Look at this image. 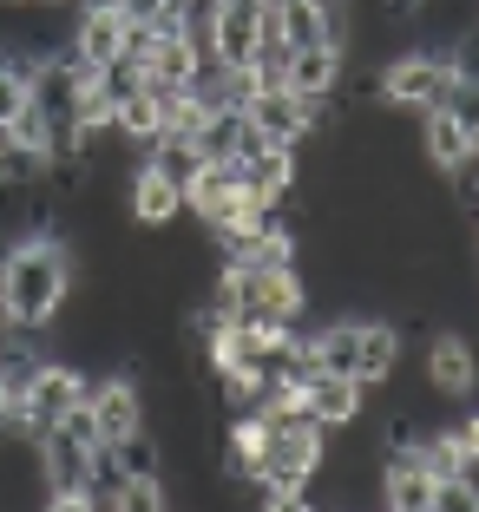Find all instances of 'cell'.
Instances as JSON below:
<instances>
[{
    "mask_svg": "<svg viewBox=\"0 0 479 512\" xmlns=\"http://www.w3.org/2000/svg\"><path fill=\"white\" fill-rule=\"evenodd\" d=\"M0 302L20 329H53L60 309L73 302V250L53 230H27L0 250Z\"/></svg>",
    "mask_w": 479,
    "mask_h": 512,
    "instance_id": "1",
    "label": "cell"
},
{
    "mask_svg": "<svg viewBox=\"0 0 479 512\" xmlns=\"http://www.w3.org/2000/svg\"><path fill=\"white\" fill-rule=\"evenodd\" d=\"M224 283L237 296V322L296 329L302 309H309V289H302L296 263H237V256H224Z\"/></svg>",
    "mask_w": 479,
    "mask_h": 512,
    "instance_id": "2",
    "label": "cell"
},
{
    "mask_svg": "<svg viewBox=\"0 0 479 512\" xmlns=\"http://www.w3.org/2000/svg\"><path fill=\"white\" fill-rule=\"evenodd\" d=\"M447 79H453V53L447 46H401L388 53V66L375 73V99L394 112H434L447 99Z\"/></svg>",
    "mask_w": 479,
    "mask_h": 512,
    "instance_id": "3",
    "label": "cell"
},
{
    "mask_svg": "<svg viewBox=\"0 0 479 512\" xmlns=\"http://www.w3.org/2000/svg\"><path fill=\"white\" fill-rule=\"evenodd\" d=\"M86 388H92V381H86V368H79V362L46 355V362L27 375V388H20V434H27V440L53 434L73 407H86Z\"/></svg>",
    "mask_w": 479,
    "mask_h": 512,
    "instance_id": "4",
    "label": "cell"
},
{
    "mask_svg": "<svg viewBox=\"0 0 479 512\" xmlns=\"http://www.w3.org/2000/svg\"><path fill=\"white\" fill-rule=\"evenodd\" d=\"M243 119H250V132L263 138V145L302 151V138H309L315 125H322V106L296 99L289 86H270V92H250V99H243Z\"/></svg>",
    "mask_w": 479,
    "mask_h": 512,
    "instance_id": "5",
    "label": "cell"
},
{
    "mask_svg": "<svg viewBox=\"0 0 479 512\" xmlns=\"http://www.w3.org/2000/svg\"><path fill=\"white\" fill-rule=\"evenodd\" d=\"M33 460H40V486L46 493H92L99 486V440H79L66 427L33 440Z\"/></svg>",
    "mask_w": 479,
    "mask_h": 512,
    "instance_id": "6",
    "label": "cell"
},
{
    "mask_svg": "<svg viewBox=\"0 0 479 512\" xmlns=\"http://www.w3.org/2000/svg\"><path fill=\"white\" fill-rule=\"evenodd\" d=\"M86 414H92V434H99V447H119V440L145 434V394H138L132 375H105L86 388Z\"/></svg>",
    "mask_w": 479,
    "mask_h": 512,
    "instance_id": "7",
    "label": "cell"
},
{
    "mask_svg": "<svg viewBox=\"0 0 479 512\" xmlns=\"http://www.w3.org/2000/svg\"><path fill=\"white\" fill-rule=\"evenodd\" d=\"M361 407H368V388H361L355 375H309L302 381V414H309L322 434L361 427Z\"/></svg>",
    "mask_w": 479,
    "mask_h": 512,
    "instance_id": "8",
    "label": "cell"
},
{
    "mask_svg": "<svg viewBox=\"0 0 479 512\" xmlns=\"http://www.w3.org/2000/svg\"><path fill=\"white\" fill-rule=\"evenodd\" d=\"M427 388L440 401H473L479 394V348L466 335H434L427 342Z\"/></svg>",
    "mask_w": 479,
    "mask_h": 512,
    "instance_id": "9",
    "label": "cell"
},
{
    "mask_svg": "<svg viewBox=\"0 0 479 512\" xmlns=\"http://www.w3.org/2000/svg\"><path fill=\"white\" fill-rule=\"evenodd\" d=\"M342 79H348V53L322 40V46H296V53H289L283 86L296 92V99H309V106H329L335 92H342Z\"/></svg>",
    "mask_w": 479,
    "mask_h": 512,
    "instance_id": "10",
    "label": "cell"
},
{
    "mask_svg": "<svg viewBox=\"0 0 479 512\" xmlns=\"http://www.w3.org/2000/svg\"><path fill=\"white\" fill-rule=\"evenodd\" d=\"M197 151H204V165H250L256 151H263V138L250 132V119H243V106H217L204 119V132L191 138Z\"/></svg>",
    "mask_w": 479,
    "mask_h": 512,
    "instance_id": "11",
    "label": "cell"
},
{
    "mask_svg": "<svg viewBox=\"0 0 479 512\" xmlns=\"http://www.w3.org/2000/svg\"><path fill=\"white\" fill-rule=\"evenodd\" d=\"M125 217L145 230H165L184 217V191L171 178H158L151 165H132V178H125Z\"/></svg>",
    "mask_w": 479,
    "mask_h": 512,
    "instance_id": "12",
    "label": "cell"
},
{
    "mask_svg": "<svg viewBox=\"0 0 479 512\" xmlns=\"http://www.w3.org/2000/svg\"><path fill=\"white\" fill-rule=\"evenodd\" d=\"M237 197H243V165H204L191 178V191H184V217H197L204 230H217Z\"/></svg>",
    "mask_w": 479,
    "mask_h": 512,
    "instance_id": "13",
    "label": "cell"
},
{
    "mask_svg": "<svg viewBox=\"0 0 479 512\" xmlns=\"http://www.w3.org/2000/svg\"><path fill=\"white\" fill-rule=\"evenodd\" d=\"M420 151H427V165L440 171V178H453V171H466V158H473V132H466L453 112H420Z\"/></svg>",
    "mask_w": 479,
    "mask_h": 512,
    "instance_id": "14",
    "label": "cell"
},
{
    "mask_svg": "<svg viewBox=\"0 0 479 512\" xmlns=\"http://www.w3.org/2000/svg\"><path fill=\"white\" fill-rule=\"evenodd\" d=\"M394 368H401V329H394V322H361L355 381H361V388H388Z\"/></svg>",
    "mask_w": 479,
    "mask_h": 512,
    "instance_id": "15",
    "label": "cell"
},
{
    "mask_svg": "<svg viewBox=\"0 0 479 512\" xmlns=\"http://www.w3.org/2000/svg\"><path fill=\"white\" fill-rule=\"evenodd\" d=\"M145 165L151 171H158V178H171V184H178V191H191V178H197V171H204V151H197L191 145V138H158V145H151L145 151Z\"/></svg>",
    "mask_w": 479,
    "mask_h": 512,
    "instance_id": "16",
    "label": "cell"
},
{
    "mask_svg": "<svg viewBox=\"0 0 479 512\" xmlns=\"http://www.w3.org/2000/svg\"><path fill=\"white\" fill-rule=\"evenodd\" d=\"M99 512H171V493L158 473H132V480H119L112 499H99Z\"/></svg>",
    "mask_w": 479,
    "mask_h": 512,
    "instance_id": "17",
    "label": "cell"
},
{
    "mask_svg": "<svg viewBox=\"0 0 479 512\" xmlns=\"http://www.w3.org/2000/svg\"><path fill=\"white\" fill-rule=\"evenodd\" d=\"M440 112H453L466 132L479 125V66H473V60H453V79H447V99H440Z\"/></svg>",
    "mask_w": 479,
    "mask_h": 512,
    "instance_id": "18",
    "label": "cell"
},
{
    "mask_svg": "<svg viewBox=\"0 0 479 512\" xmlns=\"http://www.w3.org/2000/svg\"><path fill=\"white\" fill-rule=\"evenodd\" d=\"M276 27H283L289 46H322V14H315V0H270Z\"/></svg>",
    "mask_w": 479,
    "mask_h": 512,
    "instance_id": "19",
    "label": "cell"
},
{
    "mask_svg": "<svg viewBox=\"0 0 479 512\" xmlns=\"http://www.w3.org/2000/svg\"><path fill=\"white\" fill-rule=\"evenodd\" d=\"M434 512H479V493L466 480H434Z\"/></svg>",
    "mask_w": 479,
    "mask_h": 512,
    "instance_id": "20",
    "label": "cell"
},
{
    "mask_svg": "<svg viewBox=\"0 0 479 512\" xmlns=\"http://www.w3.org/2000/svg\"><path fill=\"white\" fill-rule=\"evenodd\" d=\"M256 512H315V499L309 493H263Z\"/></svg>",
    "mask_w": 479,
    "mask_h": 512,
    "instance_id": "21",
    "label": "cell"
},
{
    "mask_svg": "<svg viewBox=\"0 0 479 512\" xmlns=\"http://www.w3.org/2000/svg\"><path fill=\"white\" fill-rule=\"evenodd\" d=\"M40 512H99V499L92 493H46Z\"/></svg>",
    "mask_w": 479,
    "mask_h": 512,
    "instance_id": "22",
    "label": "cell"
},
{
    "mask_svg": "<svg viewBox=\"0 0 479 512\" xmlns=\"http://www.w3.org/2000/svg\"><path fill=\"white\" fill-rule=\"evenodd\" d=\"M60 7H73V0H60Z\"/></svg>",
    "mask_w": 479,
    "mask_h": 512,
    "instance_id": "23",
    "label": "cell"
},
{
    "mask_svg": "<svg viewBox=\"0 0 479 512\" xmlns=\"http://www.w3.org/2000/svg\"><path fill=\"white\" fill-rule=\"evenodd\" d=\"M473 217H479V204H473Z\"/></svg>",
    "mask_w": 479,
    "mask_h": 512,
    "instance_id": "24",
    "label": "cell"
}]
</instances>
